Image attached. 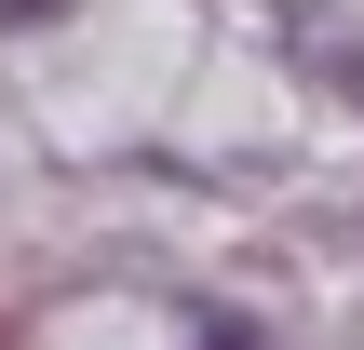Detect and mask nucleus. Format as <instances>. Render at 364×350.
<instances>
[{
    "instance_id": "1",
    "label": "nucleus",
    "mask_w": 364,
    "mask_h": 350,
    "mask_svg": "<svg viewBox=\"0 0 364 350\" xmlns=\"http://www.w3.org/2000/svg\"><path fill=\"white\" fill-rule=\"evenodd\" d=\"M0 13H54V0H0Z\"/></svg>"
}]
</instances>
